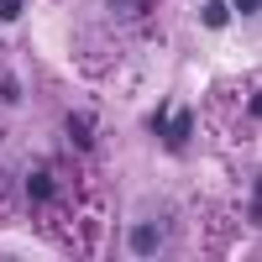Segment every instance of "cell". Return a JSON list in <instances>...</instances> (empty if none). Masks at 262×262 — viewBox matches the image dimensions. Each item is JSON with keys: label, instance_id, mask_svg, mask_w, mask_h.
I'll use <instances>...</instances> for the list:
<instances>
[{"label": "cell", "instance_id": "6da1fadb", "mask_svg": "<svg viewBox=\"0 0 262 262\" xmlns=\"http://www.w3.org/2000/svg\"><path fill=\"white\" fill-rule=\"evenodd\" d=\"M226 21H231V6L226 0H210L205 6V27H226Z\"/></svg>", "mask_w": 262, "mask_h": 262}, {"label": "cell", "instance_id": "7a4b0ae2", "mask_svg": "<svg viewBox=\"0 0 262 262\" xmlns=\"http://www.w3.org/2000/svg\"><path fill=\"white\" fill-rule=\"evenodd\" d=\"M131 252H158V231H152V226H142L137 236H131Z\"/></svg>", "mask_w": 262, "mask_h": 262}, {"label": "cell", "instance_id": "3957f363", "mask_svg": "<svg viewBox=\"0 0 262 262\" xmlns=\"http://www.w3.org/2000/svg\"><path fill=\"white\" fill-rule=\"evenodd\" d=\"M21 16V0H0V21H16Z\"/></svg>", "mask_w": 262, "mask_h": 262}, {"label": "cell", "instance_id": "277c9868", "mask_svg": "<svg viewBox=\"0 0 262 262\" xmlns=\"http://www.w3.org/2000/svg\"><path fill=\"white\" fill-rule=\"evenodd\" d=\"M236 6H242V11H247V16H252V11H257V0H236Z\"/></svg>", "mask_w": 262, "mask_h": 262}]
</instances>
